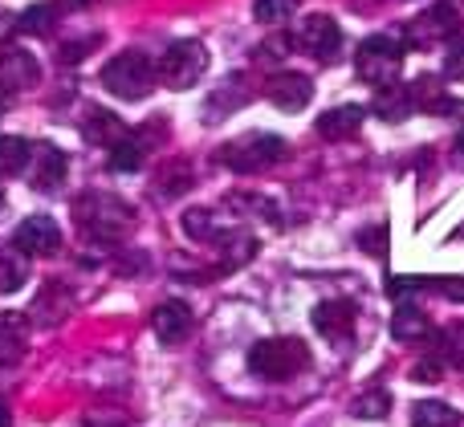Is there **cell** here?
Returning <instances> with one entry per match:
<instances>
[{
	"label": "cell",
	"instance_id": "836d02e7",
	"mask_svg": "<svg viewBox=\"0 0 464 427\" xmlns=\"http://www.w3.org/2000/svg\"><path fill=\"white\" fill-rule=\"evenodd\" d=\"M13 29H16V16L8 13V8H0V45H5L8 37H13Z\"/></svg>",
	"mask_w": 464,
	"mask_h": 427
},
{
	"label": "cell",
	"instance_id": "ba28073f",
	"mask_svg": "<svg viewBox=\"0 0 464 427\" xmlns=\"http://www.w3.org/2000/svg\"><path fill=\"white\" fill-rule=\"evenodd\" d=\"M297 45H302L310 57H318V62H334L338 49H343V29H338L334 16L314 13L297 24Z\"/></svg>",
	"mask_w": 464,
	"mask_h": 427
},
{
	"label": "cell",
	"instance_id": "f1b7e54d",
	"mask_svg": "<svg viewBox=\"0 0 464 427\" xmlns=\"http://www.w3.org/2000/svg\"><path fill=\"white\" fill-rule=\"evenodd\" d=\"M440 342L449 346L444 355H449L452 363H464V326H452V330H444V334H440Z\"/></svg>",
	"mask_w": 464,
	"mask_h": 427
},
{
	"label": "cell",
	"instance_id": "5bb4252c",
	"mask_svg": "<svg viewBox=\"0 0 464 427\" xmlns=\"http://www.w3.org/2000/svg\"><path fill=\"white\" fill-rule=\"evenodd\" d=\"M37 81V62L29 49H8L0 57V90H24Z\"/></svg>",
	"mask_w": 464,
	"mask_h": 427
},
{
	"label": "cell",
	"instance_id": "7c38bea8",
	"mask_svg": "<svg viewBox=\"0 0 464 427\" xmlns=\"http://www.w3.org/2000/svg\"><path fill=\"white\" fill-rule=\"evenodd\" d=\"M151 330L160 342L176 346V342H184L188 334H192V309H188L184 301H163V306H155V314H151Z\"/></svg>",
	"mask_w": 464,
	"mask_h": 427
},
{
	"label": "cell",
	"instance_id": "74e56055",
	"mask_svg": "<svg viewBox=\"0 0 464 427\" xmlns=\"http://www.w3.org/2000/svg\"><path fill=\"white\" fill-rule=\"evenodd\" d=\"M0 204H5V187H0Z\"/></svg>",
	"mask_w": 464,
	"mask_h": 427
},
{
	"label": "cell",
	"instance_id": "9a60e30c",
	"mask_svg": "<svg viewBox=\"0 0 464 427\" xmlns=\"http://www.w3.org/2000/svg\"><path fill=\"white\" fill-rule=\"evenodd\" d=\"M408 90H411V102H416V110H424V114H449L452 110L449 86H444L440 78H432V73L416 78Z\"/></svg>",
	"mask_w": 464,
	"mask_h": 427
},
{
	"label": "cell",
	"instance_id": "d4e9b609",
	"mask_svg": "<svg viewBox=\"0 0 464 427\" xmlns=\"http://www.w3.org/2000/svg\"><path fill=\"white\" fill-rule=\"evenodd\" d=\"M387 407H392V395H387L383 387H375V391H367V395H359V399H354V407H351V412L359 415V420H383V415H387Z\"/></svg>",
	"mask_w": 464,
	"mask_h": 427
},
{
	"label": "cell",
	"instance_id": "5b68a950",
	"mask_svg": "<svg viewBox=\"0 0 464 427\" xmlns=\"http://www.w3.org/2000/svg\"><path fill=\"white\" fill-rule=\"evenodd\" d=\"M285 138L277 135H245V138H232L228 147H220V163H225L228 171H237V176H253V171H265L273 167V163L285 159Z\"/></svg>",
	"mask_w": 464,
	"mask_h": 427
},
{
	"label": "cell",
	"instance_id": "2e32d148",
	"mask_svg": "<svg viewBox=\"0 0 464 427\" xmlns=\"http://www.w3.org/2000/svg\"><path fill=\"white\" fill-rule=\"evenodd\" d=\"M392 334L400 342H424L428 334H432V322H428V314L420 306H411V301H400V309L392 314Z\"/></svg>",
	"mask_w": 464,
	"mask_h": 427
},
{
	"label": "cell",
	"instance_id": "52a82bcc",
	"mask_svg": "<svg viewBox=\"0 0 464 427\" xmlns=\"http://www.w3.org/2000/svg\"><path fill=\"white\" fill-rule=\"evenodd\" d=\"M457 37H460V13L449 0L432 5L428 13H420L416 21L408 24V45H416V49H440Z\"/></svg>",
	"mask_w": 464,
	"mask_h": 427
},
{
	"label": "cell",
	"instance_id": "4fadbf2b",
	"mask_svg": "<svg viewBox=\"0 0 464 427\" xmlns=\"http://www.w3.org/2000/svg\"><path fill=\"white\" fill-rule=\"evenodd\" d=\"M362 119H367V110L351 102V106H334V110H326L318 122H314V127H318L322 138H330V143H343V138L359 135Z\"/></svg>",
	"mask_w": 464,
	"mask_h": 427
},
{
	"label": "cell",
	"instance_id": "3957f363",
	"mask_svg": "<svg viewBox=\"0 0 464 427\" xmlns=\"http://www.w3.org/2000/svg\"><path fill=\"white\" fill-rule=\"evenodd\" d=\"M310 366V350L302 346L297 338H265L248 350V371L256 379H269V383H281V379H294Z\"/></svg>",
	"mask_w": 464,
	"mask_h": 427
},
{
	"label": "cell",
	"instance_id": "e575fe53",
	"mask_svg": "<svg viewBox=\"0 0 464 427\" xmlns=\"http://www.w3.org/2000/svg\"><path fill=\"white\" fill-rule=\"evenodd\" d=\"M0 427H13V412H8V403H0Z\"/></svg>",
	"mask_w": 464,
	"mask_h": 427
},
{
	"label": "cell",
	"instance_id": "83f0119b",
	"mask_svg": "<svg viewBox=\"0 0 464 427\" xmlns=\"http://www.w3.org/2000/svg\"><path fill=\"white\" fill-rule=\"evenodd\" d=\"M184 232H188V236H196V241H217L220 228H217V220H212V212L192 208V212L184 216Z\"/></svg>",
	"mask_w": 464,
	"mask_h": 427
},
{
	"label": "cell",
	"instance_id": "277c9868",
	"mask_svg": "<svg viewBox=\"0 0 464 427\" xmlns=\"http://www.w3.org/2000/svg\"><path fill=\"white\" fill-rule=\"evenodd\" d=\"M403 70V45L392 37V33H375L359 45L354 53V73H359L367 86H392Z\"/></svg>",
	"mask_w": 464,
	"mask_h": 427
},
{
	"label": "cell",
	"instance_id": "8d00e7d4",
	"mask_svg": "<svg viewBox=\"0 0 464 427\" xmlns=\"http://www.w3.org/2000/svg\"><path fill=\"white\" fill-rule=\"evenodd\" d=\"M70 8H86V5H98V0H65Z\"/></svg>",
	"mask_w": 464,
	"mask_h": 427
},
{
	"label": "cell",
	"instance_id": "f546056e",
	"mask_svg": "<svg viewBox=\"0 0 464 427\" xmlns=\"http://www.w3.org/2000/svg\"><path fill=\"white\" fill-rule=\"evenodd\" d=\"M428 289H436L440 298L464 301V277H444V281H428Z\"/></svg>",
	"mask_w": 464,
	"mask_h": 427
},
{
	"label": "cell",
	"instance_id": "8992f818",
	"mask_svg": "<svg viewBox=\"0 0 464 427\" xmlns=\"http://www.w3.org/2000/svg\"><path fill=\"white\" fill-rule=\"evenodd\" d=\"M155 70H160L163 86L188 90L204 78V70H208V49H204L200 41H171V45L163 49V57H160Z\"/></svg>",
	"mask_w": 464,
	"mask_h": 427
},
{
	"label": "cell",
	"instance_id": "603a6c76",
	"mask_svg": "<svg viewBox=\"0 0 464 427\" xmlns=\"http://www.w3.org/2000/svg\"><path fill=\"white\" fill-rule=\"evenodd\" d=\"M29 163V138L21 135H0V176H16Z\"/></svg>",
	"mask_w": 464,
	"mask_h": 427
},
{
	"label": "cell",
	"instance_id": "484cf974",
	"mask_svg": "<svg viewBox=\"0 0 464 427\" xmlns=\"http://www.w3.org/2000/svg\"><path fill=\"white\" fill-rule=\"evenodd\" d=\"M297 13V0H253V16L261 24H281Z\"/></svg>",
	"mask_w": 464,
	"mask_h": 427
},
{
	"label": "cell",
	"instance_id": "7402d4cb",
	"mask_svg": "<svg viewBox=\"0 0 464 427\" xmlns=\"http://www.w3.org/2000/svg\"><path fill=\"white\" fill-rule=\"evenodd\" d=\"M65 171H70V159H65V151H57V147H45V155H41V167H37V187H45V192L62 187L65 184Z\"/></svg>",
	"mask_w": 464,
	"mask_h": 427
},
{
	"label": "cell",
	"instance_id": "d6986e66",
	"mask_svg": "<svg viewBox=\"0 0 464 427\" xmlns=\"http://www.w3.org/2000/svg\"><path fill=\"white\" fill-rule=\"evenodd\" d=\"M411 427H464L460 412L440 399H424V403L411 407Z\"/></svg>",
	"mask_w": 464,
	"mask_h": 427
},
{
	"label": "cell",
	"instance_id": "6da1fadb",
	"mask_svg": "<svg viewBox=\"0 0 464 427\" xmlns=\"http://www.w3.org/2000/svg\"><path fill=\"white\" fill-rule=\"evenodd\" d=\"M73 220H78V228L90 236V241L111 244V241H119V236L130 232L135 212H130V204L119 200V195L90 192V195H82V200L73 204Z\"/></svg>",
	"mask_w": 464,
	"mask_h": 427
},
{
	"label": "cell",
	"instance_id": "4dcf8cb0",
	"mask_svg": "<svg viewBox=\"0 0 464 427\" xmlns=\"http://www.w3.org/2000/svg\"><path fill=\"white\" fill-rule=\"evenodd\" d=\"M359 244L371 252V257H383V252H387V232H383V228H367V232L359 236Z\"/></svg>",
	"mask_w": 464,
	"mask_h": 427
},
{
	"label": "cell",
	"instance_id": "e0dca14e",
	"mask_svg": "<svg viewBox=\"0 0 464 427\" xmlns=\"http://www.w3.org/2000/svg\"><path fill=\"white\" fill-rule=\"evenodd\" d=\"M375 114L379 119H387V122H403V119H411V110H416V102H411V90L408 86H379L375 90Z\"/></svg>",
	"mask_w": 464,
	"mask_h": 427
},
{
	"label": "cell",
	"instance_id": "30bf717a",
	"mask_svg": "<svg viewBox=\"0 0 464 427\" xmlns=\"http://www.w3.org/2000/svg\"><path fill=\"white\" fill-rule=\"evenodd\" d=\"M13 244L24 257H49V252L62 249V228L53 216H24L21 228L13 232Z\"/></svg>",
	"mask_w": 464,
	"mask_h": 427
},
{
	"label": "cell",
	"instance_id": "7a4b0ae2",
	"mask_svg": "<svg viewBox=\"0 0 464 427\" xmlns=\"http://www.w3.org/2000/svg\"><path fill=\"white\" fill-rule=\"evenodd\" d=\"M155 78H160L155 62L147 53H139V49L114 53L111 62L102 65V86L111 90L114 98H122V102H139V98H147L155 90Z\"/></svg>",
	"mask_w": 464,
	"mask_h": 427
},
{
	"label": "cell",
	"instance_id": "cb8c5ba5",
	"mask_svg": "<svg viewBox=\"0 0 464 427\" xmlns=\"http://www.w3.org/2000/svg\"><path fill=\"white\" fill-rule=\"evenodd\" d=\"M53 5H29L21 16H16V29L29 33V37H45L49 29H53Z\"/></svg>",
	"mask_w": 464,
	"mask_h": 427
},
{
	"label": "cell",
	"instance_id": "ffe728a7",
	"mask_svg": "<svg viewBox=\"0 0 464 427\" xmlns=\"http://www.w3.org/2000/svg\"><path fill=\"white\" fill-rule=\"evenodd\" d=\"M29 281V257L21 249H0V293H13Z\"/></svg>",
	"mask_w": 464,
	"mask_h": 427
},
{
	"label": "cell",
	"instance_id": "d590c367",
	"mask_svg": "<svg viewBox=\"0 0 464 427\" xmlns=\"http://www.w3.org/2000/svg\"><path fill=\"white\" fill-rule=\"evenodd\" d=\"M457 167H464V135L457 138Z\"/></svg>",
	"mask_w": 464,
	"mask_h": 427
},
{
	"label": "cell",
	"instance_id": "44dd1931",
	"mask_svg": "<svg viewBox=\"0 0 464 427\" xmlns=\"http://www.w3.org/2000/svg\"><path fill=\"white\" fill-rule=\"evenodd\" d=\"M86 138L90 143H102V147H114L119 138H127V127H122L114 114H106V110H90V119H86Z\"/></svg>",
	"mask_w": 464,
	"mask_h": 427
},
{
	"label": "cell",
	"instance_id": "1f68e13d",
	"mask_svg": "<svg viewBox=\"0 0 464 427\" xmlns=\"http://www.w3.org/2000/svg\"><path fill=\"white\" fill-rule=\"evenodd\" d=\"M440 371H444L440 358H424V363L411 366V379H416V383H436V379H440Z\"/></svg>",
	"mask_w": 464,
	"mask_h": 427
},
{
	"label": "cell",
	"instance_id": "ac0fdd59",
	"mask_svg": "<svg viewBox=\"0 0 464 427\" xmlns=\"http://www.w3.org/2000/svg\"><path fill=\"white\" fill-rule=\"evenodd\" d=\"M24 338H29V326H24V318L21 314H0V366L21 363Z\"/></svg>",
	"mask_w": 464,
	"mask_h": 427
},
{
	"label": "cell",
	"instance_id": "d6a6232c",
	"mask_svg": "<svg viewBox=\"0 0 464 427\" xmlns=\"http://www.w3.org/2000/svg\"><path fill=\"white\" fill-rule=\"evenodd\" d=\"M444 73H449L452 81H464V45L449 49V57H444Z\"/></svg>",
	"mask_w": 464,
	"mask_h": 427
},
{
	"label": "cell",
	"instance_id": "8fae6325",
	"mask_svg": "<svg viewBox=\"0 0 464 427\" xmlns=\"http://www.w3.org/2000/svg\"><path fill=\"white\" fill-rule=\"evenodd\" d=\"M265 94H269V102L277 106V110L297 114V110H305V106H310V98H314V81L305 78V73L285 70V73H273L269 86H265Z\"/></svg>",
	"mask_w": 464,
	"mask_h": 427
},
{
	"label": "cell",
	"instance_id": "4316f807",
	"mask_svg": "<svg viewBox=\"0 0 464 427\" xmlns=\"http://www.w3.org/2000/svg\"><path fill=\"white\" fill-rule=\"evenodd\" d=\"M139 163H143V143H135V138H119V143L111 147V167L114 171H135Z\"/></svg>",
	"mask_w": 464,
	"mask_h": 427
},
{
	"label": "cell",
	"instance_id": "9c48e42d",
	"mask_svg": "<svg viewBox=\"0 0 464 427\" xmlns=\"http://www.w3.org/2000/svg\"><path fill=\"white\" fill-rule=\"evenodd\" d=\"M314 330L330 342V346H346L354 338V306L343 298H330L314 306Z\"/></svg>",
	"mask_w": 464,
	"mask_h": 427
},
{
	"label": "cell",
	"instance_id": "f35d334b",
	"mask_svg": "<svg viewBox=\"0 0 464 427\" xmlns=\"http://www.w3.org/2000/svg\"><path fill=\"white\" fill-rule=\"evenodd\" d=\"M0 106H5V94H0Z\"/></svg>",
	"mask_w": 464,
	"mask_h": 427
}]
</instances>
